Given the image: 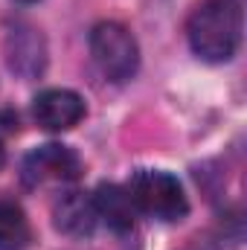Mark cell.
I'll return each mask as SVG.
<instances>
[{
    "mask_svg": "<svg viewBox=\"0 0 247 250\" xmlns=\"http://www.w3.org/2000/svg\"><path fill=\"white\" fill-rule=\"evenodd\" d=\"M189 47L204 62H230L242 41L239 0H204L186 23Z\"/></svg>",
    "mask_w": 247,
    "mask_h": 250,
    "instance_id": "obj_1",
    "label": "cell"
},
{
    "mask_svg": "<svg viewBox=\"0 0 247 250\" xmlns=\"http://www.w3.org/2000/svg\"><path fill=\"white\" fill-rule=\"evenodd\" d=\"M125 192L137 212H145L157 221H181L189 212V201L181 181L160 169H140L128 181Z\"/></svg>",
    "mask_w": 247,
    "mask_h": 250,
    "instance_id": "obj_2",
    "label": "cell"
},
{
    "mask_svg": "<svg viewBox=\"0 0 247 250\" xmlns=\"http://www.w3.org/2000/svg\"><path fill=\"white\" fill-rule=\"evenodd\" d=\"M90 53H93V62L99 64V70L114 82L131 79L140 67L137 38L131 35L128 26L117 21H102L90 29Z\"/></svg>",
    "mask_w": 247,
    "mask_h": 250,
    "instance_id": "obj_3",
    "label": "cell"
},
{
    "mask_svg": "<svg viewBox=\"0 0 247 250\" xmlns=\"http://www.w3.org/2000/svg\"><path fill=\"white\" fill-rule=\"evenodd\" d=\"M82 175V160L79 154L62 146V143H47V146H38L32 148L26 157H23V166H21V178L26 187H53V184H70Z\"/></svg>",
    "mask_w": 247,
    "mask_h": 250,
    "instance_id": "obj_4",
    "label": "cell"
},
{
    "mask_svg": "<svg viewBox=\"0 0 247 250\" xmlns=\"http://www.w3.org/2000/svg\"><path fill=\"white\" fill-rule=\"evenodd\" d=\"M6 59L9 70L21 79H38L47 67V41L41 29L29 23H15L6 35Z\"/></svg>",
    "mask_w": 247,
    "mask_h": 250,
    "instance_id": "obj_5",
    "label": "cell"
},
{
    "mask_svg": "<svg viewBox=\"0 0 247 250\" xmlns=\"http://www.w3.org/2000/svg\"><path fill=\"white\" fill-rule=\"evenodd\" d=\"M32 117L47 131H70L84 117V99L67 87H47L35 96Z\"/></svg>",
    "mask_w": 247,
    "mask_h": 250,
    "instance_id": "obj_6",
    "label": "cell"
},
{
    "mask_svg": "<svg viewBox=\"0 0 247 250\" xmlns=\"http://www.w3.org/2000/svg\"><path fill=\"white\" fill-rule=\"evenodd\" d=\"M53 221L56 227L62 230L64 236H73V239H84L96 230V204L87 192H64L62 198L53 204Z\"/></svg>",
    "mask_w": 247,
    "mask_h": 250,
    "instance_id": "obj_7",
    "label": "cell"
},
{
    "mask_svg": "<svg viewBox=\"0 0 247 250\" xmlns=\"http://www.w3.org/2000/svg\"><path fill=\"white\" fill-rule=\"evenodd\" d=\"M93 204H96V215L105 218V224L117 233H128L134 227V204L128 198V192L117 184H102L93 195Z\"/></svg>",
    "mask_w": 247,
    "mask_h": 250,
    "instance_id": "obj_8",
    "label": "cell"
},
{
    "mask_svg": "<svg viewBox=\"0 0 247 250\" xmlns=\"http://www.w3.org/2000/svg\"><path fill=\"white\" fill-rule=\"evenodd\" d=\"M32 242V227L23 207L12 198H0V250H23Z\"/></svg>",
    "mask_w": 247,
    "mask_h": 250,
    "instance_id": "obj_9",
    "label": "cell"
},
{
    "mask_svg": "<svg viewBox=\"0 0 247 250\" xmlns=\"http://www.w3.org/2000/svg\"><path fill=\"white\" fill-rule=\"evenodd\" d=\"M3 163H6V148H3V143H0V169H3Z\"/></svg>",
    "mask_w": 247,
    "mask_h": 250,
    "instance_id": "obj_10",
    "label": "cell"
},
{
    "mask_svg": "<svg viewBox=\"0 0 247 250\" xmlns=\"http://www.w3.org/2000/svg\"><path fill=\"white\" fill-rule=\"evenodd\" d=\"M18 3H35V0H18Z\"/></svg>",
    "mask_w": 247,
    "mask_h": 250,
    "instance_id": "obj_11",
    "label": "cell"
}]
</instances>
